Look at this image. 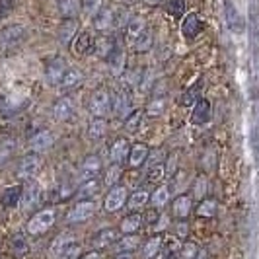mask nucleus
<instances>
[{
  "mask_svg": "<svg viewBox=\"0 0 259 259\" xmlns=\"http://www.w3.org/2000/svg\"><path fill=\"white\" fill-rule=\"evenodd\" d=\"M164 109H166V100H164V98H152V100H150V104L146 105L148 115H152V117L162 115V113H164Z\"/></svg>",
  "mask_w": 259,
  "mask_h": 259,
  "instance_id": "39",
  "label": "nucleus"
},
{
  "mask_svg": "<svg viewBox=\"0 0 259 259\" xmlns=\"http://www.w3.org/2000/svg\"><path fill=\"white\" fill-rule=\"evenodd\" d=\"M210 119V104L207 100H199L193 107V113H191V121L195 125H203Z\"/></svg>",
  "mask_w": 259,
  "mask_h": 259,
  "instance_id": "15",
  "label": "nucleus"
},
{
  "mask_svg": "<svg viewBox=\"0 0 259 259\" xmlns=\"http://www.w3.org/2000/svg\"><path fill=\"white\" fill-rule=\"evenodd\" d=\"M129 104H131L129 96H127L125 92H117L115 104H113V113H115V115H119V117H123V115H125V111L129 109Z\"/></svg>",
  "mask_w": 259,
  "mask_h": 259,
  "instance_id": "36",
  "label": "nucleus"
},
{
  "mask_svg": "<svg viewBox=\"0 0 259 259\" xmlns=\"http://www.w3.org/2000/svg\"><path fill=\"white\" fill-rule=\"evenodd\" d=\"M82 82V72L78 70V68H66L65 76L61 80V90H72V88H76L78 84Z\"/></svg>",
  "mask_w": 259,
  "mask_h": 259,
  "instance_id": "23",
  "label": "nucleus"
},
{
  "mask_svg": "<svg viewBox=\"0 0 259 259\" xmlns=\"http://www.w3.org/2000/svg\"><path fill=\"white\" fill-rule=\"evenodd\" d=\"M105 131H107V123H105V119L96 117V119L90 123V127H88V135H90V139L98 141V139H102V137H104Z\"/></svg>",
  "mask_w": 259,
  "mask_h": 259,
  "instance_id": "35",
  "label": "nucleus"
},
{
  "mask_svg": "<svg viewBox=\"0 0 259 259\" xmlns=\"http://www.w3.org/2000/svg\"><path fill=\"white\" fill-rule=\"evenodd\" d=\"M102 169V160L100 156H88L84 162H82V168H80V178L86 182V180H92L96 178V174H100Z\"/></svg>",
  "mask_w": 259,
  "mask_h": 259,
  "instance_id": "13",
  "label": "nucleus"
},
{
  "mask_svg": "<svg viewBox=\"0 0 259 259\" xmlns=\"http://www.w3.org/2000/svg\"><path fill=\"white\" fill-rule=\"evenodd\" d=\"M148 199H150L148 191H144V189H139V191H135V193L131 195V197H127V207H129V210H137V208L144 207Z\"/></svg>",
  "mask_w": 259,
  "mask_h": 259,
  "instance_id": "32",
  "label": "nucleus"
},
{
  "mask_svg": "<svg viewBox=\"0 0 259 259\" xmlns=\"http://www.w3.org/2000/svg\"><path fill=\"white\" fill-rule=\"evenodd\" d=\"M191 197H187V195H180L176 201H174V214L178 217V219H187L189 217V212H191Z\"/></svg>",
  "mask_w": 259,
  "mask_h": 259,
  "instance_id": "25",
  "label": "nucleus"
},
{
  "mask_svg": "<svg viewBox=\"0 0 259 259\" xmlns=\"http://www.w3.org/2000/svg\"><path fill=\"white\" fill-rule=\"evenodd\" d=\"M24 107V100H18L12 96H4L0 98V113L2 115H14Z\"/></svg>",
  "mask_w": 259,
  "mask_h": 259,
  "instance_id": "21",
  "label": "nucleus"
},
{
  "mask_svg": "<svg viewBox=\"0 0 259 259\" xmlns=\"http://www.w3.org/2000/svg\"><path fill=\"white\" fill-rule=\"evenodd\" d=\"M53 143H55V139H53V135L49 131H39V133H35V135L31 137L29 146H31L33 150H47V148L53 146Z\"/></svg>",
  "mask_w": 259,
  "mask_h": 259,
  "instance_id": "17",
  "label": "nucleus"
},
{
  "mask_svg": "<svg viewBox=\"0 0 259 259\" xmlns=\"http://www.w3.org/2000/svg\"><path fill=\"white\" fill-rule=\"evenodd\" d=\"M111 107V96L105 88H100L92 94L90 98V113L94 117H104Z\"/></svg>",
  "mask_w": 259,
  "mask_h": 259,
  "instance_id": "3",
  "label": "nucleus"
},
{
  "mask_svg": "<svg viewBox=\"0 0 259 259\" xmlns=\"http://www.w3.org/2000/svg\"><path fill=\"white\" fill-rule=\"evenodd\" d=\"M96 210V205L92 201H80L76 207L72 208L68 214H66V222H82L88 221Z\"/></svg>",
  "mask_w": 259,
  "mask_h": 259,
  "instance_id": "10",
  "label": "nucleus"
},
{
  "mask_svg": "<svg viewBox=\"0 0 259 259\" xmlns=\"http://www.w3.org/2000/svg\"><path fill=\"white\" fill-rule=\"evenodd\" d=\"M150 201H152V205L154 207H162V205H166L169 201V189L166 185H162V187H158L154 191V195L150 197Z\"/></svg>",
  "mask_w": 259,
  "mask_h": 259,
  "instance_id": "40",
  "label": "nucleus"
},
{
  "mask_svg": "<svg viewBox=\"0 0 259 259\" xmlns=\"http://www.w3.org/2000/svg\"><path fill=\"white\" fill-rule=\"evenodd\" d=\"M16 152V141L14 139H4L0 141V168L4 164H8V160L14 156Z\"/></svg>",
  "mask_w": 259,
  "mask_h": 259,
  "instance_id": "31",
  "label": "nucleus"
},
{
  "mask_svg": "<svg viewBox=\"0 0 259 259\" xmlns=\"http://www.w3.org/2000/svg\"><path fill=\"white\" fill-rule=\"evenodd\" d=\"M131 45H133V49H135V51H139V53L148 51V49L152 47V31H150V29L143 31V33L135 39Z\"/></svg>",
  "mask_w": 259,
  "mask_h": 259,
  "instance_id": "34",
  "label": "nucleus"
},
{
  "mask_svg": "<svg viewBox=\"0 0 259 259\" xmlns=\"http://www.w3.org/2000/svg\"><path fill=\"white\" fill-rule=\"evenodd\" d=\"M76 29H78L76 20H65L63 26L59 27V33H57V35H59V41H61L63 45H68L70 41H74Z\"/></svg>",
  "mask_w": 259,
  "mask_h": 259,
  "instance_id": "19",
  "label": "nucleus"
},
{
  "mask_svg": "<svg viewBox=\"0 0 259 259\" xmlns=\"http://www.w3.org/2000/svg\"><path fill=\"white\" fill-rule=\"evenodd\" d=\"M214 212H217V203H214L212 199H205V201L197 207V214H199V217H205V219L214 217Z\"/></svg>",
  "mask_w": 259,
  "mask_h": 259,
  "instance_id": "42",
  "label": "nucleus"
},
{
  "mask_svg": "<svg viewBox=\"0 0 259 259\" xmlns=\"http://www.w3.org/2000/svg\"><path fill=\"white\" fill-rule=\"evenodd\" d=\"M121 164H115V166H111V168L107 169V176H105V183L107 185H115L119 182V178H121V168H119Z\"/></svg>",
  "mask_w": 259,
  "mask_h": 259,
  "instance_id": "48",
  "label": "nucleus"
},
{
  "mask_svg": "<svg viewBox=\"0 0 259 259\" xmlns=\"http://www.w3.org/2000/svg\"><path fill=\"white\" fill-rule=\"evenodd\" d=\"M146 156H148V148H146V144L137 143L135 146H131L129 156H127L129 166H131V168H139L144 160H146Z\"/></svg>",
  "mask_w": 259,
  "mask_h": 259,
  "instance_id": "16",
  "label": "nucleus"
},
{
  "mask_svg": "<svg viewBox=\"0 0 259 259\" xmlns=\"http://www.w3.org/2000/svg\"><path fill=\"white\" fill-rule=\"evenodd\" d=\"M201 92H203V82L199 80L197 84H193V86H191V88H189V90L182 96V100H180V102H182V105H195L197 102H199Z\"/></svg>",
  "mask_w": 259,
  "mask_h": 259,
  "instance_id": "33",
  "label": "nucleus"
},
{
  "mask_svg": "<svg viewBox=\"0 0 259 259\" xmlns=\"http://www.w3.org/2000/svg\"><path fill=\"white\" fill-rule=\"evenodd\" d=\"M82 259H100V253H98V251H90L88 255H84Z\"/></svg>",
  "mask_w": 259,
  "mask_h": 259,
  "instance_id": "58",
  "label": "nucleus"
},
{
  "mask_svg": "<svg viewBox=\"0 0 259 259\" xmlns=\"http://www.w3.org/2000/svg\"><path fill=\"white\" fill-rule=\"evenodd\" d=\"M187 228H189V226H187L185 222H178V224H176V232H178V236H182V238L187 236V232H189Z\"/></svg>",
  "mask_w": 259,
  "mask_h": 259,
  "instance_id": "54",
  "label": "nucleus"
},
{
  "mask_svg": "<svg viewBox=\"0 0 259 259\" xmlns=\"http://www.w3.org/2000/svg\"><path fill=\"white\" fill-rule=\"evenodd\" d=\"M115 259H133V253L131 251H119V255Z\"/></svg>",
  "mask_w": 259,
  "mask_h": 259,
  "instance_id": "57",
  "label": "nucleus"
},
{
  "mask_svg": "<svg viewBox=\"0 0 259 259\" xmlns=\"http://www.w3.org/2000/svg\"><path fill=\"white\" fill-rule=\"evenodd\" d=\"M127 203V189L123 185H113L109 189V193L105 197V210L107 212H115Z\"/></svg>",
  "mask_w": 259,
  "mask_h": 259,
  "instance_id": "6",
  "label": "nucleus"
},
{
  "mask_svg": "<svg viewBox=\"0 0 259 259\" xmlns=\"http://www.w3.org/2000/svg\"><path fill=\"white\" fill-rule=\"evenodd\" d=\"M203 29H205V22H203V18H201L199 14H189V16H185V20H183V24H182V31L185 37L187 39L197 37Z\"/></svg>",
  "mask_w": 259,
  "mask_h": 259,
  "instance_id": "8",
  "label": "nucleus"
},
{
  "mask_svg": "<svg viewBox=\"0 0 259 259\" xmlns=\"http://www.w3.org/2000/svg\"><path fill=\"white\" fill-rule=\"evenodd\" d=\"M22 201V187L20 185H12L8 189H4L2 193V207L4 208H12Z\"/></svg>",
  "mask_w": 259,
  "mask_h": 259,
  "instance_id": "22",
  "label": "nucleus"
},
{
  "mask_svg": "<svg viewBox=\"0 0 259 259\" xmlns=\"http://www.w3.org/2000/svg\"><path fill=\"white\" fill-rule=\"evenodd\" d=\"M146 29H148V27H146V22H144L143 18H131L129 24H127V39L133 43V41L139 37L143 31H146Z\"/></svg>",
  "mask_w": 259,
  "mask_h": 259,
  "instance_id": "28",
  "label": "nucleus"
},
{
  "mask_svg": "<svg viewBox=\"0 0 259 259\" xmlns=\"http://www.w3.org/2000/svg\"><path fill=\"white\" fill-rule=\"evenodd\" d=\"M117 24V14L111 10V8H100L98 12L94 14V26L96 29H100V31H104V29H109V27H113Z\"/></svg>",
  "mask_w": 259,
  "mask_h": 259,
  "instance_id": "12",
  "label": "nucleus"
},
{
  "mask_svg": "<svg viewBox=\"0 0 259 259\" xmlns=\"http://www.w3.org/2000/svg\"><path fill=\"white\" fill-rule=\"evenodd\" d=\"M160 219V212L156 210V208H152V210H148V214H146V221H148V224H154L156 221Z\"/></svg>",
  "mask_w": 259,
  "mask_h": 259,
  "instance_id": "55",
  "label": "nucleus"
},
{
  "mask_svg": "<svg viewBox=\"0 0 259 259\" xmlns=\"http://www.w3.org/2000/svg\"><path fill=\"white\" fill-rule=\"evenodd\" d=\"M55 199H59V201H65L68 197H72V187H68L66 183H61L59 187H57V191H55Z\"/></svg>",
  "mask_w": 259,
  "mask_h": 259,
  "instance_id": "51",
  "label": "nucleus"
},
{
  "mask_svg": "<svg viewBox=\"0 0 259 259\" xmlns=\"http://www.w3.org/2000/svg\"><path fill=\"white\" fill-rule=\"evenodd\" d=\"M14 6H16V0H0V22L12 12Z\"/></svg>",
  "mask_w": 259,
  "mask_h": 259,
  "instance_id": "50",
  "label": "nucleus"
},
{
  "mask_svg": "<svg viewBox=\"0 0 259 259\" xmlns=\"http://www.w3.org/2000/svg\"><path fill=\"white\" fill-rule=\"evenodd\" d=\"M115 41L111 37H107V35H104V37L96 39V47H94V53L98 55V57H102V59H107L109 57V53L115 49Z\"/></svg>",
  "mask_w": 259,
  "mask_h": 259,
  "instance_id": "26",
  "label": "nucleus"
},
{
  "mask_svg": "<svg viewBox=\"0 0 259 259\" xmlns=\"http://www.w3.org/2000/svg\"><path fill=\"white\" fill-rule=\"evenodd\" d=\"M27 251H29V246H27V240L24 234H14L12 238V253L18 259L26 257Z\"/></svg>",
  "mask_w": 259,
  "mask_h": 259,
  "instance_id": "29",
  "label": "nucleus"
},
{
  "mask_svg": "<svg viewBox=\"0 0 259 259\" xmlns=\"http://www.w3.org/2000/svg\"><path fill=\"white\" fill-rule=\"evenodd\" d=\"M55 219H57V217H55V210H53V208H45V210L37 212L31 221L27 222V232L33 234V236L47 232L53 224H55Z\"/></svg>",
  "mask_w": 259,
  "mask_h": 259,
  "instance_id": "2",
  "label": "nucleus"
},
{
  "mask_svg": "<svg viewBox=\"0 0 259 259\" xmlns=\"http://www.w3.org/2000/svg\"><path fill=\"white\" fill-rule=\"evenodd\" d=\"M27 37V31L20 24L6 26L0 31V51H12L16 47H20Z\"/></svg>",
  "mask_w": 259,
  "mask_h": 259,
  "instance_id": "1",
  "label": "nucleus"
},
{
  "mask_svg": "<svg viewBox=\"0 0 259 259\" xmlns=\"http://www.w3.org/2000/svg\"><path fill=\"white\" fill-rule=\"evenodd\" d=\"M176 162H178V156H169V162H168V168H164V171H166V176H171L174 171H176Z\"/></svg>",
  "mask_w": 259,
  "mask_h": 259,
  "instance_id": "53",
  "label": "nucleus"
},
{
  "mask_svg": "<svg viewBox=\"0 0 259 259\" xmlns=\"http://www.w3.org/2000/svg\"><path fill=\"white\" fill-rule=\"evenodd\" d=\"M70 242H72V236H70V234H61L59 238H55V242H53V246H51L53 257H59V255L63 253V249H65Z\"/></svg>",
  "mask_w": 259,
  "mask_h": 259,
  "instance_id": "37",
  "label": "nucleus"
},
{
  "mask_svg": "<svg viewBox=\"0 0 259 259\" xmlns=\"http://www.w3.org/2000/svg\"><path fill=\"white\" fill-rule=\"evenodd\" d=\"M100 191V180L92 178V180H86V182L80 185L78 189V199H88V197H94V195Z\"/></svg>",
  "mask_w": 259,
  "mask_h": 259,
  "instance_id": "30",
  "label": "nucleus"
},
{
  "mask_svg": "<svg viewBox=\"0 0 259 259\" xmlns=\"http://www.w3.org/2000/svg\"><path fill=\"white\" fill-rule=\"evenodd\" d=\"M205 191H207V182L201 178L199 182L195 183V197H197V199H203V197H205Z\"/></svg>",
  "mask_w": 259,
  "mask_h": 259,
  "instance_id": "52",
  "label": "nucleus"
},
{
  "mask_svg": "<svg viewBox=\"0 0 259 259\" xmlns=\"http://www.w3.org/2000/svg\"><path fill=\"white\" fill-rule=\"evenodd\" d=\"M82 10L80 0H59V12L65 20H74Z\"/></svg>",
  "mask_w": 259,
  "mask_h": 259,
  "instance_id": "18",
  "label": "nucleus"
},
{
  "mask_svg": "<svg viewBox=\"0 0 259 259\" xmlns=\"http://www.w3.org/2000/svg\"><path fill=\"white\" fill-rule=\"evenodd\" d=\"M78 255H80V244H68V246L63 249V253L59 255L61 259H78Z\"/></svg>",
  "mask_w": 259,
  "mask_h": 259,
  "instance_id": "47",
  "label": "nucleus"
},
{
  "mask_svg": "<svg viewBox=\"0 0 259 259\" xmlns=\"http://www.w3.org/2000/svg\"><path fill=\"white\" fill-rule=\"evenodd\" d=\"M74 111H76V107H74V100L72 98H61V100H57L55 105H53V115L55 119H59V121H68L70 117L74 115Z\"/></svg>",
  "mask_w": 259,
  "mask_h": 259,
  "instance_id": "11",
  "label": "nucleus"
},
{
  "mask_svg": "<svg viewBox=\"0 0 259 259\" xmlns=\"http://www.w3.org/2000/svg\"><path fill=\"white\" fill-rule=\"evenodd\" d=\"M199 253V247L193 242H185L182 246V259H197Z\"/></svg>",
  "mask_w": 259,
  "mask_h": 259,
  "instance_id": "45",
  "label": "nucleus"
},
{
  "mask_svg": "<svg viewBox=\"0 0 259 259\" xmlns=\"http://www.w3.org/2000/svg\"><path fill=\"white\" fill-rule=\"evenodd\" d=\"M94 47H96V39L92 37L90 31H82V33H78L74 41H72V49L76 55L80 57H86V55H90L94 53Z\"/></svg>",
  "mask_w": 259,
  "mask_h": 259,
  "instance_id": "9",
  "label": "nucleus"
},
{
  "mask_svg": "<svg viewBox=\"0 0 259 259\" xmlns=\"http://www.w3.org/2000/svg\"><path fill=\"white\" fill-rule=\"evenodd\" d=\"M102 8V0H82V10L86 14H94Z\"/></svg>",
  "mask_w": 259,
  "mask_h": 259,
  "instance_id": "49",
  "label": "nucleus"
},
{
  "mask_svg": "<svg viewBox=\"0 0 259 259\" xmlns=\"http://www.w3.org/2000/svg\"><path fill=\"white\" fill-rule=\"evenodd\" d=\"M162 0H146V4H150V6H156V4H160Z\"/></svg>",
  "mask_w": 259,
  "mask_h": 259,
  "instance_id": "59",
  "label": "nucleus"
},
{
  "mask_svg": "<svg viewBox=\"0 0 259 259\" xmlns=\"http://www.w3.org/2000/svg\"><path fill=\"white\" fill-rule=\"evenodd\" d=\"M139 246V238L135 234H127L125 238L119 240V251H131Z\"/></svg>",
  "mask_w": 259,
  "mask_h": 259,
  "instance_id": "44",
  "label": "nucleus"
},
{
  "mask_svg": "<svg viewBox=\"0 0 259 259\" xmlns=\"http://www.w3.org/2000/svg\"><path fill=\"white\" fill-rule=\"evenodd\" d=\"M65 72H66V63L61 57H53V59L47 61V65H45V78H47V82L51 86H59L63 76H65Z\"/></svg>",
  "mask_w": 259,
  "mask_h": 259,
  "instance_id": "5",
  "label": "nucleus"
},
{
  "mask_svg": "<svg viewBox=\"0 0 259 259\" xmlns=\"http://www.w3.org/2000/svg\"><path fill=\"white\" fill-rule=\"evenodd\" d=\"M160 246H162V240L158 238V236H154V238H150L146 244H144L143 247V255L144 259H152L156 255V251L160 249Z\"/></svg>",
  "mask_w": 259,
  "mask_h": 259,
  "instance_id": "41",
  "label": "nucleus"
},
{
  "mask_svg": "<svg viewBox=\"0 0 259 259\" xmlns=\"http://www.w3.org/2000/svg\"><path fill=\"white\" fill-rule=\"evenodd\" d=\"M105 61H107L109 68L113 70V74H121L123 72V66H125V53H123V49L119 45H115V49L109 53V57Z\"/></svg>",
  "mask_w": 259,
  "mask_h": 259,
  "instance_id": "20",
  "label": "nucleus"
},
{
  "mask_svg": "<svg viewBox=\"0 0 259 259\" xmlns=\"http://www.w3.org/2000/svg\"><path fill=\"white\" fill-rule=\"evenodd\" d=\"M41 168V158L37 154H26L20 162H18V169L16 176L20 180H31Z\"/></svg>",
  "mask_w": 259,
  "mask_h": 259,
  "instance_id": "4",
  "label": "nucleus"
},
{
  "mask_svg": "<svg viewBox=\"0 0 259 259\" xmlns=\"http://www.w3.org/2000/svg\"><path fill=\"white\" fill-rule=\"evenodd\" d=\"M164 176H166L164 166H162V164H152V166H148V169H146L144 180H146L148 183H156V182H162Z\"/></svg>",
  "mask_w": 259,
  "mask_h": 259,
  "instance_id": "38",
  "label": "nucleus"
},
{
  "mask_svg": "<svg viewBox=\"0 0 259 259\" xmlns=\"http://www.w3.org/2000/svg\"><path fill=\"white\" fill-rule=\"evenodd\" d=\"M168 12L176 18H180L185 12V0H169L168 2Z\"/></svg>",
  "mask_w": 259,
  "mask_h": 259,
  "instance_id": "46",
  "label": "nucleus"
},
{
  "mask_svg": "<svg viewBox=\"0 0 259 259\" xmlns=\"http://www.w3.org/2000/svg\"><path fill=\"white\" fill-rule=\"evenodd\" d=\"M141 123H143V111H133L129 115V119L125 121V129L129 133H137L141 129Z\"/></svg>",
  "mask_w": 259,
  "mask_h": 259,
  "instance_id": "43",
  "label": "nucleus"
},
{
  "mask_svg": "<svg viewBox=\"0 0 259 259\" xmlns=\"http://www.w3.org/2000/svg\"><path fill=\"white\" fill-rule=\"evenodd\" d=\"M129 144H127V141L125 139H119V141H115L113 143V146H111V152H109V156H111V162L113 164H121L127 156H129Z\"/></svg>",
  "mask_w": 259,
  "mask_h": 259,
  "instance_id": "24",
  "label": "nucleus"
},
{
  "mask_svg": "<svg viewBox=\"0 0 259 259\" xmlns=\"http://www.w3.org/2000/svg\"><path fill=\"white\" fill-rule=\"evenodd\" d=\"M39 201H41V187H39L37 182L29 180L26 187L22 189V207L26 210H31Z\"/></svg>",
  "mask_w": 259,
  "mask_h": 259,
  "instance_id": "7",
  "label": "nucleus"
},
{
  "mask_svg": "<svg viewBox=\"0 0 259 259\" xmlns=\"http://www.w3.org/2000/svg\"><path fill=\"white\" fill-rule=\"evenodd\" d=\"M141 224H143V217L139 214V212H131L129 217H125L123 222H121V232L125 234H135L139 228H141Z\"/></svg>",
  "mask_w": 259,
  "mask_h": 259,
  "instance_id": "27",
  "label": "nucleus"
},
{
  "mask_svg": "<svg viewBox=\"0 0 259 259\" xmlns=\"http://www.w3.org/2000/svg\"><path fill=\"white\" fill-rule=\"evenodd\" d=\"M117 240H119V232H117L115 228H104V230H100V232L94 236V247H107L111 246V244H115Z\"/></svg>",
  "mask_w": 259,
  "mask_h": 259,
  "instance_id": "14",
  "label": "nucleus"
},
{
  "mask_svg": "<svg viewBox=\"0 0 259 259\" xmlns=\"http://www.w3.org/2000/svg\"><path fill=\"white\" fill-rule=\"evenodd\" d=\"M162 259H180V255H178V251H171V249H166V251L162 253Z\"/></svg>",
  "mask_w": 259,
  "mask_h": 259,
  "instance_id": "56",
  "label": "nucleus"
}]
</instances>
